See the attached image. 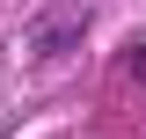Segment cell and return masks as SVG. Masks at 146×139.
<instances>
[{
    "label": "cell",
    "instance_id": "6da1fadb",
    "mask_svg": "<svg viewBox=\"0 0 146 139\" xmlns=\"http://www.w3.org/2000/svg\"><path fill=\"white\" fill-rule=\"evenodd\" d=\"M80 29H88V15H80V7H66V15H51L44 29H36V51H44V59H58V51H66Z\"/></svg>",
    "mask_w": 146,
    "mask_h": 139
},
{
    "label": "cell",
    "instance_id": "7a4b0ae2",
    "mask_svg": "<svg viewBox=\"0 0 146 139\" xmlns=\"http://www.w3.org/2000/svg\"><path fill=\"white\" fill-rule=\"evenodd\" d=\"M124 66H131V73L146 81V44H131V59H124Z\"/></svg>",
    "mask_w": 146,
    "mask_h": 139
}]
</instances>
